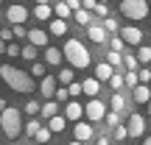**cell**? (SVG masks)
Masks as SVG:
<instances>
[{"label":"cell","mask_w":151,"mask_h":145,"mask_svg":"<svg viewBox=\"0 0 151 145\" xmlns=\"http://www.w3.org/2000/svg\"><path fill=\"white\" fill-rule=\"evenodd\" d=\"M0 78H3V81H6V84H9L14 92H22V95H28V92H34V89H37L34 78H31L25 70H17L14 64H3V67H0Z\"/></svg>","instance_id":"cell-1"},{"label":"cell","mask_w":151,"mask_h":145,"mask_svg":"<svg viewBox=\"0 0 151 145\" xmlns=\"http://www.w3.org/2000/svg\"><path fill=\"white\" fill-rule=\"evenodd\" d=\"M62 56L70 61V67H76V70H87V67L92 64V56H90V50L84 48L81 39H67L65 48H62Z\"/></svg>","instance_id":"cell-2"},{"label":"cell","mask_w":151,"mask_h":145,"mask_svg":"<svg viewBox=\"0 0 151 145\" xmlns=\"http://www.w3.org/2000/svg\"><path fill=\"white\" fill-rule=\"evenodd\" d=\"M0 129H3V134L9 140H17L22 134V114H20L17 106H6L0 112Z\"/></svg>","instance_id":"cell-3"},{"label":"cell","mask_w":151,"mask_h":145,"mask_svg":"<svg viewBox=\"0 0 151 145\" xmlns=\"http://www.w3.org/2000/svg\"><path fill=\"white\" fill-rule=\"evenodd\" d=\"M120 14L129 17V20H146L148 0H120Z\"/></svg>","instance_id":"cell-4"},{"label":"cell","mask_w":151,"mask_h":145,"mask_svg":"<svg viewBox=\"0 0 151 145\" xmlns=\"http://www.w3.org/2000/svg\"><path fill=\"white\" fill-rule=\"evenodd\" d=\"M81 109H84V117L90 120V123H101L104 114H106V103L98 101V98H90V101H87Z\"/></svg>","instance_id":"cell-5"},{"label":"cell","mask_w":151,"mask_h":145,"mask_svg":"<svg viewBox=\"0 0 151 145\" xmlns=\"http://www.w3.org/2000/svg\"><path fill=\"white\" fill-rule=\"evenodd\" d=\"M146 131V117L143 114H129V123H126V137H143Z\"/></svg>","instance_id":"cell-6"},{"label":"cell","mask_w":151,"mask_h":145,"mask_svg":"<svg viewBox=\"0 0 151 145\" xmlns=\"http://www.w3.org/2000/svg\"><path fill=\"white\" fill-rule=\"evenodd\" d=\"M6 20H9L11 25H22V22L28 20V9H25V6H20V3L9 6V9H6Z\"/></svg>","instance_id":"cell-7"},{"label":"cell","mask_w":151,"mask_h":145,"mask_svg":"<svg viewBox=\"0 0 151 145\" xmlns=\"http://www.w3.org/2000/svg\"><path fill=\"white\" fill-rule=\"evenodd\" d=\"M118 34H120V39L129 42V45H143V31L137 25H123V28H118Z\"/></svg>","instance_id":"cell-8"},{"label":"cell","mask_w":151,"mask_h":145,"mask_svg":"<svg viewBox=\"0 0 151 145\" xmlns=\"http://www.w3.org/2000/svg\"><path fill=\"white\" fill-rule=\"evenodd\" d=\"M73 134H76V142H90L92 140V134H95V129H92V123H81V120H76V129H73Z\"/></svg>","instance_id":"cell-9"},{"label":"cell","mask_w":151,"mask_h":145,"mask_svg":"<svg viewBox=\"0 0 151 145\" xmlns=\"http://www.w3.org/2000/svg\"><path fill=\"white\" fill-rule=\"evenodd\" d=\"M25 39H28V45H34V48H48V31L31 28V31H25Z\"/></svg>","instance_id":"cell-10"},{"label":"cell","mask_w":151,"mask_h":145,"mask_svg":"<svg viewBox=\"0 0 151 145\" xmlns=\"http://www.w3.org/2000/svg\"><path fill=\"white\" fill-rule=\"evenodd\" d=\"M53 92H56V78H53V75H42V81H39V95L50 101Z\"/></svg>","instance_id":"cell-11"},{"label":"cell","mask_w":151,"mask_h":145,"mask_svg":"<svg viewBox=\"0 0 151 145\" xmlns=\"http://www.w3.org/2000/svg\"><path fill=\"white\" fill-rule=\"evenodd\" d=\"M65 120H81L84 117V109H81V103L78 101H67V106H65V114H62Z\"/></svg>","instance_id":"cell-12"},{"label":"cell","mask_w":151,"mask_h":145,"mask_svg":"<svg viewBox=\"0 0 151 145\" xmlns=\"http://www.w3.org/2000/svg\"><path fill=\"white\" fill-rule=\"evenodd\" d=\"M87 36H90V42H95V45H104L106 42V31H104V25H87Z\"/></svg>","instance_id":"cell-13"},{"label":"cell","mask_w":151,"mask_h":145,"mask_svg":"<svg viewBox=\"0 0 151 145\" xmlns=\"http://www.w3.org/2000/svg\"><path fill=\"white\" fill-rule=\"evenodd\" d=\"M98 92H101V81H95V78H84L81 81V95L98 98Z\"/></svg>","instance_id":"cell-14"},{"label":"cell","mask_w":151,"mask_h":145,"mask_svg":"<svg viewBox=\"0 0 151 145\" xmlns=\"http://www.w3.org/2000/svg\"><path fill=\"white\" fill-rule=\"evenodd\" d=\"M132 98H134V103H148V98H151L148 84H137V86H132Z\"/></svg>","instance_id":"cell-15"},{"label":"cell","mask_w":151,"mask_h":145,"mask_svg":"<svg viewBox=\"0 0 151 145\" xmlns=\"http://www.w3.org/2000/svg\"><path fill=\"white\" fill-rule=\"evenodd\" d=\"M65 126H67V120L62 117V114L48 117V131H50V134H62V131H65Z\"/></svg>","instance_id":"cell-16"},{"label":"cell","mask_w":151,"mask_h":145,"mask_svg":"<svg viewBox=\"0 0 151 145\" xmlns=\"http://www.w3.org/2000/svg\"><path fill=\"white\" fill-rule=\"evenodd\" d=\"M112 73H115V67H109L106 61L95 64V81H101V84H104V81H109V75H112Z\"/></svg>","instance_id":"cell-17"},{"label":"cell","mask_w":151,"mask_h":145,"mask_svg":"<svg viewBox=\"0 0 151 145\" xmlns=\"http://www.w3.org/2000/svg\"><path fill=\"white\" fill-rule=\"evenodd\" d=\"M39 114H42L45 120L53 117V114H59V103H56V101H45L42 106H39Z\"/></svg>","instance_id":"cell-18"},{"label":"cell","mask_w":151,"mask_h":145,"mask_svg":"<svg viewBox=\"0 0 151 145\" xmlns=\"http://www.w3.org/2000/svg\"><path fill=\"white\" fill-rule=\"evenodd\" d=\"M48 34H53V36H65V34H67V22H65V20H59V17H56V20H50Z\"/></svg>","instance_id":"cell-19"},{"label":"cell","mask_w":151,"mask_h":145,"mask_svg":"<svg viewBox=\"0 0 151 145\" xmlns=\"http://www.w3.org/2000/svg\"><path fill=\"white\" fill-rule=\"evenodd\" d=\"M45 64H62V50L59 48H45Z\"/></svg>","instance_id":"cell-20"},{"label":"cell","mask_w":151,"mask_h":145,"mask_svg":"<svg viewBox=\"0 0 151 145\" xmlns=\"http://www.w3.org/2000/svg\"><path fill=\"white\" fill-rule=\"evenodd\" d=\"M34 17H37V20H50V17H53V11H50V3H37V9H34Z\"/></svg>","instance_id":"cell-21"},{"label":"cell","mask_w":151,"mask_h":145,"mask_svg":"<svg viewBox=\"0 0 151 145\" xmlns=\"http://www.w3.org/2000/svg\"><path fill=\"white\" fill-rule=\"evenodd\" d=\"M134 59H137V64H148L151 61V48L148 45H137V56Z\"/></svg>","instance_id":"cell-22"},{"label":"cell","mask_w":151,"mask_h":145,"mask_svg":"<svg viewBox=\"0 0 151 145\" xmlns=\"http://www.w3.org/2000/svg\"><path fill=\"white\" fill-rule=\"evenodd\" d=\"M50 11H53V14L59 17V20H67V17L73 14V11L67 9V3H65V0H59V3H56V6H53V9H50Z\"/></svg>","instance_id":"cell-23"},{"label":"cell","mask_w":151,"mask_h":145,"mask_svg":"<svg viewBox=\"0 0 151 145\" xmlns=\"http://www.w3.org/2000/svg\"><path fill=\"white\" fill-rule=\"evenodd\" d=\"M50 137H53V134L48 131V126H39V129H37V134H34V140H37L39 145H48V142H50Z\"/></svg>","instance_id":"cell-24"},{"label":"cell","mask_w":151,"mask_h":145,"mask_svg":"<svg viewBox=\"0 0 151 145\" xmlns=\"http://www.w3.org/2000/svg\"><path fill=\"white\" fill-rule=\"evenodd\" d=\"M73 17H76V22H78V25H90V20H92V14H90L87 9H76Z\"/></svg>","instance_id":"cell-25"},{"label":"cell","mask_w":151,"mask_h":145,"mask_svg":"<svg viewBox=\"0 0 151 145\" xmlns=\"http://www.w3.org/2000/svg\"><path fill=\"white\" fill-rule=\"evenodd\" d=\"M109 106H112V112H123V109H126V98L120 95V92H115L112 101H109Z\"/></svg>","instance_id":"cell-26"},{"label":"cell","mask_w":151,"mask_h":145,"mask_svg":"<svg viewBox=\"0 0 151 145\" xmlns=\"http://www.w3.org/2000/svg\"><path fill=\"white\" fill-rule=\"evenodd\" d=\"M73 81V67H65V70H59V75H56V84H70Z\"/></svg>","instance_id":"cell-27"},{"label":"cell","mask_w":151,"mask_h":145,"mask_svg":"<svg viewBox=\"0 0 151 145\" xmlns=\"http://www.w3.org/2000/svg\"><path fill=\"white\" fill-rule=\"evenodd\" d=\"M120 64H126V70H137V67H140L132 53H120Z\"/></svg>","instance_id":"cell-28"},{"label":"cell","mask_w":151,"mask_h":145,"mask_svg":"<svg viewBox=\"0 0 151 145\" xmlns=\"http://www.w3.org/2000/svg\"><path fill=\"white\" fill-rule=\"evenodd\" d=\"M37 50H39V48L25 45V48H20V56H22V59H28V61H37Z\"/></svg>","instance_id":"cell-29"},{"label":"cell","mask_w":151,"mask_h":145,"mask_svg":"<svg viewBox=\"0 0 151 145\" xmlns=\"http://www.w3.org/2000/svg\"><path fill=\"white\" fill-rule=\"evenodd\" d=\"M109 86H112L115 92H120V89H123V75L112 73V75H109Z\"/></svg>","instance_id":"cell-30"},{"label":"cell","mask_w":151,"mask_h":145,"mask_svg":"<svg viewBox=\"0 0 151 145\" xmlns=\"http://www.w3.org/2000/svg\"><path fill=\"white\" fill-rule=\"evenodd\" d=\"M37 129H39V120H37V117H31L25 126H22V131H25L28 137H34V134H37Z\"/></svg>","instance_id":"cell-31"},{"label":"cell","mask_w":151,"mask_h":145,"mask_svg":"<svg viewBox=\"0 0 151 145\" xmlns=\"http://www.w3.org/2000/svg\"><path fill=\"white\" fill-rule=\"evenodd\" d=\"M104 120H106L109 129H115V126H120V112H109V114H104Z\"/></svg>","instance_id":"cell-32"},{"label":"cell","mask_w":151,"mask_h":145,"mask_svg":"<svg viewBox=\"0 0 151 145\" xmlns=\"http://www.w3.org/2000/svg\"><path fill=\"white\" fill-rule=\"evenodd\" d=\"M28 75H31V78H42V75H45V64H42V61H34Z\"/></svg>","instance_id":"cell-33"},{"label":"cell","mask_w":151,"mask_h":145,"mask_svg":"<svg viewBox=\"0 0 151 145\" xmlns=\"http://www.w3.org/2000/svg\"><path fill=\"white\" fill-rule=\"evenodd\" d=\"M118 20H115V17H106V20H104V31H109V34H118Z\"/></svg>","instance_id":"cell-34"},{"label":"cell","mask_w":151,"mask_h":145,"mask_svg":"<svg viewBox=\"0 0 151 145\" xmlns=\"http://www.w3.org/2000/svg\"><path fill=\"white\" fill-rule=\"evenodd\" d=\"M151 81V70L148 67H140V70H137V84H148Z\"/></svg>","instance_id":"cell-35"},{"label":"cell","mask_w":151,"mask_h":145,"mask_svg":"<svg viewBox=\"0 0 151 145\" xmlns=\"http://www.w3.org/2000/svg\"><path fill=\"white\" fill-rule=\"evenodd\" d=\"M123 39H120V36H112V39H109V48H112L115 50V53H123Z\"/></svg>","instance_id":"cell-36"},{"label":"cell","mask_w":151,"mask_h":145,"mask_svg":"<svg viewBox=\"0 0 151 145\" xmlns=\"http://www.w3.org/2000/svg\"><path fill=\"white\" fill-rule=\"evenodd\" d=\"M53 98H56V103H62V101H70V95H67V86H56Z\"/></svg>","instance_id":"cell-37"},{"label":"cell","mask_w":151,"mask_h":145,"mask_svg":"<svg viewBox=\"0 0 151 145\" xmlns=\"http://www.w3.org/2000/svg\"><path fill=\"white\" fill-rule=\"evenodd\" d=\"M104 61H106L109 67H118V64H120V53H115V50H109V53H106V59H104Z\"/></svg>","instance_id":"cell-38"},{"label":"cell","mask_w":151,"mask_h":145,"mask_svg":"<svg viewBox=\"0 0 151 145\" xmlns=\"http://www.w3.org/2000/svg\"><path fill=\"white\" fill-rule=\"evenodd\" d=\"M67 95H70V98L81 95V84H78V81H70V84H67Z\"/></svg>","instance_id":"cell-39"},{"label":"cell","mask_w":151,"mask_h":145,"mask_svg":"<svg viewBox=\"0 0 151 145\" xmlns=\"http://www.w3.org/2000/svg\"><path fill=\"white\" fill-rule=\"evenodd\" d=\"M25 114L37 117V114H39V101H28V103H25Z\"/></svg>","instance_id":"cell-40"},{"label":"cell","mask_w":151,"mask_h":145,"mask_svg":"<svg viewBox=\"0 0 151 145\" xmlns=\"http://www.w3.org/2000/svg\"><path fill=\"white\" fill-rule=\"evenodd\" d=\"M6 56H20V45L17 42H6Z\"/></svg>","instance_id":"cell-41"},{"label":"cell","mask_w":151,"mask_h":145,"mask_svg":"<svg viewBox=\"0 0 151 145\" xmlns=\"http://www.w3.org/2000/svg\"><path fill=\"white\" fill-rule=\"evenodd\" d=\"M112 137H115V140H126V126H115V129H112Z\"/></svg>","instance_id":"cell-42"},{"label":"cell","mask_w":151,"mask_h":145,"mask_svg":"<svg viewBox=\"0 0 151 145\" xmlns=\"http://www.w3.org/2000/svg\"><path fill=\"white\" fill-rule=\"evenodd\" d=\"M123 84H129V86H137V73H134V70H129V73L123 75Z\"/></svg>","instance_id":"cell-43"},{"label":"cell","mask_w":151,"mask_h":145,"mask_svg":"<svg viewBox=\"0 0 151 145\" xmlns=\"http://www.w3.org/2000/svg\"><path fill=\"white\" fill-rule=\"evenodd\" d=\"M11 36L14 39H25V28L22 25H11Z\"/></svg>","instance_id":"cell-44"},{"label":"cell","mask_w":151,"mask_h":145,"mask_svg":"<svg viewBox=\"0 0 151 145\" xmlns=\"http://www.w3.org/2000/svg\"><path fill=\"white\" fill-rule=\"evenodd\" d=\"M92 11H95L98 17H109V9H106V3H95V9H92Z\"/></svg>","instance_id":"cell-45"},{"label":"cell","mask_w":151,"mask_h":145,"mask_svg":"<svg viewBox=\"0 0 151 145\" xmlns=\"http://www.w3.org/2000/svg\"><path fill=\"white\" fill-rule=\"evenodd\" d=\"M78 3H81V9H87V11L95 9V0H78Z\"/></svg>","instance_id":"cell-46"},{"label":"cell","mask_w":151,"mask_h":145,"mask_svg":"<svg viewBox=\"0 0 151 145\" xmlns=\"http://www.w3.org/2000/svg\"><path fill=\"white\" fill-rule=\"evenodd\" d=\"M65 3H67V9H70V11H76V9H81V3H78V0H65Z\"/></svg>","instance_id":"cell-47"},{"label":"cell","mask_w":151,"mask_h":145,"mask_svg":"<svg viewBox=\"0 0 151 145\" xmlns=\"http://www.w3.org/2000/svg\"><path fill=\"white\" fill-rule=\"evenodd\" d=\"M95 145H112V142H109V137L104 134V137H98V140H95Z\"/></svg>","instance_id":"cell-48"},{"label":"cell","mask_w":151,"mask_h":145,"mask_svg":"<svg viewBox=\"0 0 151 145\" xmlns=\"http://www.w3.org/2000/svg\"><path fill=\"white\" fill-rule=\"evenodd\" d=\"M6 106H9V103H6V98H0V112H3Z\"/></svg>","instance_id":"cell-49"},{"label":"cell","mask_w":151,"mask_h":145,"mask_svg":"<svg viewBox=\"0 0 151 145\" xmlns=\"http://www.w3.org/2000/svg\"><path fill=\"white\" fill-rule=\"evenodd\" d=\"M3 53H6V42L0 39V56H3Z\"/></svg>","instance_id":"cell-50"},{"label":"cell","mask_w":151,"mask_h":145,"mask_svg":"<svg viewBox=\"0 0 151 145\" xmlns=\"http://www.w3.org/2000/svg\"><path fill=\"white\" fill-rule=\"evenodd\" d=\"M143 145H151V140H148V137H143Z\"/></svg>","instance_id":"cell-51"},{"label":"cell","mask_w":151,"mask_h":145,"mask_svg":"<svg viewBox=\"0 0 151 145\" xmlns=\"http://www.w3.org/2000/svg\"><path fill=\"white\" fill-rule=\"evenodd\" d=\"M34 3H50V0H34Z\"/></svg>","instance_id":"cell-52"},{"label":"cell","mask_w":151,"mask_h":145,"mask_svg":"<svg viewBox=\"0 0 151 145\" xmlns=\"http://www.w3.org/2000/svg\"><path fill=\"white\" fill-rule=\"evenodd\" d=\"M70 145H84V142H76V140H73V142H70Z\"/></svg>","instance_id":"cell-53"},{"label":"cell","mask_w":151,"mask_h":145,"mask_svg":"<svg viewBox=\"0 0 151 145\" xmlns=\"http://www.w3.org/2000/svg\"><path fill=\"white\" fill-rule=\"evenodd\" d=\"M95 3H106V0H95Z\"/></svg>","instance_id":"cell-54"},{"label":"cell","mask_w":151,"mask_h":145,"mask_svg":"<svg viewBox=\"0 0 151 145\" xmlns=\"http://www.w3.org/2000/svg\"><path fill=\"white\" fill-rule=\"evenodd\" d=\"M0 3H3V0H0Z\"/></svg>","instance_id":"cell-55"}]
</instances>
